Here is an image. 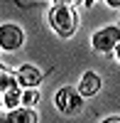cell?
Here are the masks:
<instances>
[{"label":"cell","instance_id":"cell-12","mask_svg":"<svg viewBox=\"0 0 120 123\" xmlns=\"http://www.w3.org/2000/svg\"><path fill=\"white\" fill-rule=\"evenodd\" d=\"M108 7H120V0H105Z\"/></svg>","mask_w":120,"mask_h":123},{"label":"cell","instance_id":"cell-9","mask_svg":"<svg viewBox=\"0 0 120 123\" xmlns=\"http://www.w3.org/2000/svg\"><path fill=\"white\" fill-rule=\"evenodd\" d=\"M37 101H39V91H37V86L22 89V106H34Z\"/></svg>","mask_w":120,"mask_h":123},{"label":"cell","instance_id":"cell-5","mask_svg":"<svg viewBox=\"0 0 120 123\" xmlns=\"http://www.w3.org/2000/svg\"><path fill=\"white\" fill-rule=\"evenodd\" d=\"M17 81H20V86L22 89H29V86H39L42 84V71H39L34 64H22V67H17Z\"/></svg>","mask_w":120,"mask_h":123},{"label":"cell","instance_id":"cell-16","mask_svg":"<svg viewBox=\"0 0 120 123\" xmlns=\"http://www.w3.org/2000/svg\"><path fill=\"white\" fill-rule=\"evenodd\" d=\"M0 106H3V91H0Z\"/></svg>","mask_w":120,"mask_h":123},{"label":"cell","instance_id":"cell-3","mask_svg":"<svg viewBox=\"0 0 120 123\" xmlns=\"http://www.w3.org/2000/svg\"><path fill=\"white\" fill-rule=\"evenodd\" d=\"M54 104H56V108L61 111L64 116H74V113H78V111L83 108V96H81V91H78V89L64 86V89L56 91Z\"/></svg>","mask_w":120,"mask_h":123},{"label":"cell","instance_id":"cell-1","mask_svg":"<svg viewBox=\"0 0 120 123\" xmlns=\"http://www.w3.org/2000/svg\"><path fill=\"white\" fill-rule=\"evenodd\" d=\"M49 25L59 37H74L76 27H78V17H76V10L71 5H56L49 10Z\"/></svg>","mask_w":120,"mask_h":123},{"label":"cell","instance_id":"cell-15","mask_svg":"<svg viewBox=\"0 0 120 123\" xmlns=\"http://www.w3.org/2000/svg\"><path fill=\"white\" fill-rule=\"evenodd\" d=\"M115 59H118V62H120V44H118V47H115Z\"/></svg>","mask_w":120,"mask_h":123},{"label":"cell","instance_id":"cell-4","mask_svg":"<svg viewBox=\"0 0 120 123\" xmlns=\"http://www.w3.org/2000/svg\"><path fill=\"white\" fill-rule=\"evenodd\" d=\"M22 44H25L22 27H17L12 22L0 25V47H3V52H17Z\"/></svg>","mask_w":120,"mask_h":123},{"label":"cell","instance_id":"cell-17","mask_svg":"<svg viewBox=\"0 0 120 123\" xmlns=\"http://www.w3.org/2000/svg\"><path fill=\"white\" fill-rule=\"evenodd\" d=\"M0 121H5V116H3V111H0Z\"/></svg>","mask_w":120,"mask_h":123},{"label":"cell","instance_id":"cell-18","mask_svg":"<svg viewBox=\"0 0 120 123\" xmlns=\"http://www.w3.org/2000/svg\"><path fill=\"white\" fill-rule=\"evenodd\" d=\"M0 52H3V47H0Z\"/></svg>","mask_w":120,"mask_h":123},{"label":"cell","instance_id":"cell-14","mask_svg":"<svg viewBox=\"0 0 120 123\" xmlns=\"http://www.w3.org/2000/svg\"><path fill=\"white\" fill-rule=\"evenodd\" d=\"M5 71H7V67H5V64H0V79H3V74H5Z\"/></svg>","mask_w":120,"mask_h":123},{"label":"cell","instance_id":"cell-10","mask_svg":"<svg viewBox=\"0 0 120 123\" xmlns=\"http://www.w3.org/2000/svg\"><path fill=\"white\" fill-rule=\"evenodd\" d=\"M54 3H56V5H71V7H74V5L81 3V0H54Z\"/></svg>","mask_w":120,"mask_h":123},{"label":"cell","instance_id":"cell-7","mask_svg":"<svg viewBox=\"0 0 120 123\" xmlns=\"http://www.w3.org/2000/svg\"><path fill=\"white\" fill-rule=\"evenodd\" d=\"M78 91H81V96H96L98 91H101V76L96 74V71H86L81 76V84H78Z\"/></svg>","mask_w":120,"mask_h":123},{"label":"cell","instance_id":"cell-8","mask_svg":"<svg viewBox=\"0 0 120 123\" xmlns=\"http://www.w3.org/2000/svg\"><path fill=\"white\" fill-rule=\"evenodd\" d=\"M3 104L7 108H17V106H22V86H12V89H7L5 94H3Z\"/></svg>","mask_w":120,"mask_h":123},{"label":"cell","instance_id":"cell-6","mask_svg":"<svg viewBox=\"0 0 120 123\" xmlns=\"http://www.w3.org/2000/svg\"><path fill=\"white\" fill-rule=\"evenodd\" d=\"M5 121L7 123H37V111L34 106H17L5 113Z\"/></svg>","mask_w":120,"mask_h":123},{"label":"cell","instance_id":"cell-13","mask_svg":"<svg viewBox=\"0 0 120 123\" xmlns=\"http://www.w3.org/2000/svg\"><path fill=\"white\" fill-rule=\"evenodd\" d=\"M96 3H98V0H83V5H86V7H91V5H96Z\"/></svg>","mask_w":120,"mask_h":123},{"label":"cell","instance_id":"cell-11","mask_svg":"<svg viewBox=\"0 0 120 123\" xmlns=\"http://www.w3.org/2000/svg\"><path fill=\"white\" fill-rule=\"evenodd\" d=\"M105 123H120V116H108Z\"/></svg>","mask_w":120,"mask_h":123},{"label":"cell","instance_id":"cell-2","mask_svg":"<svg viewBox=\"0 0 120 123\" xmlns=\"http://www.w3.org/2000/svg\"><path fill=\"white\" fill-rule=\"evenodd\" d=\"M120 44V25H108L101 27L98 32L91 37V47L101 54H110L115 52V47Z\"/></svg>","mask_w":120,"mask_h":123}]
</instances>
